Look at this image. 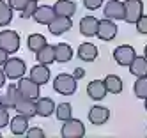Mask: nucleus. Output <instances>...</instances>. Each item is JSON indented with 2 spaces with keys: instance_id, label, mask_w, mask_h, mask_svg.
<instances>
[{
  "instance_id": "obj_1",
  "label": "nucleus",
  "mask_w": 147,
  "mask_h": 138,
  "mask_svg": "<svg viewBox=\"0 0 147 138\" xmlns=\"http://www.w3.org/2000/svg\"><path fill=\"white\" fill-rule=\"evenodd\" d=\"M53 89L55 92L62 94V96H71L76 92V78L73 74H59L53 80Z\"/></svg>"
},
{
  "instance_id": "obj_2",
  "label": "nucleus",
  "mask_w": 147,
  "mask_h": 138,
  "mask_svg": "<svg viewBox=\"0 0 147 138\" xmlns=\"http://www.w3.org/2000/svg\"><path fill=\"white\" fill-rule=\"evenodd\" d=\"M144 14V2L142 0H124V21L126 23H136Z\"/></svg>"
},
{
  "instance_id": "obj_3",
  "label": "nucleus",
  "mask_w": 147,
  "mask_h": 138,
  "mask_svg": "<svg viewBox=\"0 0 147 138\" xmlns=\"http://www.w3.org/2000/svg\"><path fill=\"white\" fill-rule=\"evenodd\" d=\"M27 66H25V60L13 57V59H7V62L4 64V73L9 80H20L25 74Z\"/></svg>"
},
{
  "instance_id": "obj_4",
  "label": "nucleus",
  "mask_w": 147,
  "mask_h": 138,
  "mask_svg": "<svg viewBox=\"0 0 147 138\" xmlns=\"http://www.w3.org/2000/svg\"><path fill=\"white\" fill-rule=\"evenodd\" d=\"M83 135H85V126L78 119H73L71 117L69 120H66L62 124V129H60L62 138H82Z\"/></svg>"
},
{
  "instance_id": "obj_5",
  "label": "nucleus",
  "mask_w": 147,
  "mask_h": 138,
  "mask_svg": "<svg viewBox=\"0 0 147 138\" xmlns=\"http://www.w3.org/2000/svg\"><path fill=\"white\" fill-rule=\"evenodd\" d=\"M135 57H136V51L129 44H122L113 50V60L122 67H129V64L135 60Z\"/></svg>"
},
{
  "instance_id": "obj_6",
  "label": "nucleus",
  "mask_w": 147,
  "mask_h": 138,
  "mask_svg": "<svg viewBox=\"0 0 147 138\" xmlns=\"http://www.w3.org/2000/svg\"><path fill=\"white\" fill-rule=\"evenodd\" d=\"M0 48H4L7 53H16L20 50V36L14 30L0 32Z\"/></svg>"
},
{
  "instance_id": "obj_7",
  "label": "nucleus",
  "mask_w": 147,
  "mask_h": 138,
  "mask_svg": "<svg viewBox=\"0 0 147 138\" xmlns=\"http://www.w3.org/2000/svg\"><path fill=\"white\" fill-rule=\"evenodd\" d=\"M41 85H37L32 78H25V76H22L18 80V90H20V94L22 96H25V98H32V99H37L39 98V89Z\"/></svg>"
},
{
  "instance_id": "obj_8",
  "label": "nucleus",
  "mask_w": 147,
  "mask_h": 138,
  "mask_svg": "<svg viewBox=\"0 0 147 138\" xmlns=\"http://www.w3.org/2000/svg\"><path fill=\"white\" fill-rule=\"evenodd\" d=\"M20 90H18V85H7L5 87V92L0 96V106H4L7 110H14V106L20 99Z\"/></svg>"
},
{
  "instance_id": "obj_9",
  "label": "nucleus",
  "mask_w": 147,
  "mask_h": 138,
  "mask_svg": "<svg viewBox=\"0 0 147 138\" xmlns=\"http://www.w3.org/2000/svg\"><path fill=\"white\" fill-rule=\"evenodd\" d=\"M101 41H112L115 39V36H117V25L113 23V20H99L98 23V34H96Z\"/></svg>"
},
{
  "instance_id": "obj_10",
  "label": "nucleus",
  "mask_w": 147,
  "mask_h": 138,
  "mask_svg": "<svg viewBox=\"0 0 147 138\" xmlns=\"http://www.w3.org/2000/svg\"><path fill=\"white\" fill-rule=\"evenodd\" d=\"M103 14L108 20H124V2H119V0H107Z\"/></svg>"
},
{
  "instance_id": "obj_11",
  "label": "nucleus",
  "mask_w": 147,
  "mask_h": 138,
  "mask_svg": "<svg viewBox=\"0 0 147 138\" xmlns=\"http://www.w3.org/2000/svg\"><path fill=\"white\" fill-rule=\"evenodd\" d=\"M71 27H73L71 18H66V16H55L53 21L48 25V30L51 32V36H62V34H66L67 30H71Z\"/></svg>"
},
{
  "instance_id": "obj_12",
  "label": "nucleus",
  "mask_w": 147,
  "mask_h": 138,
  "mask_svg": "<svg viewBox=\"0 0 147 138\" xmlns=\"http://www.w3.org/2000/svg\"><path fill=\"white\" fill-rule=\"evenodd\" d=\"M108 119H110V110L101 106V104H96L89 110V120L94 126H103Z\"/></svg>"
},
{
  "instance_id": "obj_13",
  "label": "nucleus",
  "mask_w": 147,
  "mask_h": 138,
  "mask_svg": "<svg viewBox=\"0 0 147 138\" xmlns=\"http://www.w3.org/2000/svg\"><path fill=\"white\" fill-rule=\"evenodd\" d=\"M14 110L18 113H22V115H25V117H28V119H30V117L37 115L36 113V99L25 98V96H20V99H18V103L14 106Z\"/></svg>"
},
{
  "instance_id": "obj_14",
  "label": "nucleus",
  "mask_w": 147,
  "mask_h": 138,
  "mask_svg": "<svg viewBox=\"0 0 147 138\" xmlns=\"http://www.w3.org/2000/svg\"><path fill=\"white\" fill-rule=\"evenodd\" d=\"M55 16H57L55 9L50 7V5H37L36 13H34V20L37 21L39 25H50Z\"/></svg>"
},
{
  "instance_id": "obj_15",
  "label": "nucleus",
  "mask_w": 147,
  "mask_h": 138,
  "mask_svg": "<svg viewBox=\"0 0 147 138\" xmlns=\"http://www.w3.org/2000/svg\"><path fill=\"white\" fill-rule=\"evenodd\" d=\"M9 127H11V133L14 136H23V135H27V131H28V117L18 113L16 117H13V119H11Z\"/></svg>"
},
{
  "instance_id": "obj_16",
  "label": "nucleus",
  "mask_w": 147,
  "mask_h": 138,
  "mask_svg": "<svg viewBox=\"0 0 147 138\" xmlns=\"http://www.w3.org/2000/svg\"><path fill=\"white\" fill-rule=\"evenodd\" d=\"M87 94H89L90 99L101 101V99H105V96L108 94V90H107V87H105V81L103 80H92L87 85Z\"/></svg>"
},
{
  "instance_id": "obj_17",
  "label": "nucleus",
  "mask_w": 147,
  "mask_h": 138,
  "mask_svg": "<svg viewBox=\"0 0 147 138\" xmlns=\"http://www.w3.org/2000/svg\"><path fill=\"white\" fill-rule=\"evenodd\" d=\"M55 101L51 98H37L36 99V113L39 117H50L51 113H55Z\"/></svg>"
},
{
  "instance_id": "obj_18",
  "label": "nucleus",
  "mask_w": 147,
  "mask_h": 138,
  "mask_svg": "<svg viewBox=\"0 0 147 138\" xmlns=\"http://www.w3.org/2000/svg\"><path fill=\"white\" fill-rule=\"evenodd\" d=\"M50 67L45 66V64H37V66H34L32 69H30V78H32L37 85H45L50 81Z\"/></svg>"
},
{
  "instance_id": "obj_19",
  "label": "nucleus",
  "mask_w": 147,
  "mask_h": 138,
  "mask_svg": "<svg viewBox=\"0 0 147 138\" xmlns=\"http://www.w3.org/2000/svg\"><path fill=\"white\" fill-rule=\"evenodd\" d=\"M76 55L83 62H94L98 59V48H96V44H92V42H83V44L78 46Z\"/></svg>"
},
{
  "instance_id": "obj_20",
  "label": "nucleus",
  "mask_w": 147,
  "mask_h": 138,
  "mask_svg": "<svg viewBox=\"0 0 147 138\" xmlns=\"http://www.w3.org/2000/svg\"><path fill=\"white\" fill-rule=\"evenodd\" d=\"M98 23H99V20H96L94 16H83L82 21H80V32H82V36L94 37V36L98 34Z\"/></svg>"
},
{
  "instance_id": "obj_21",
  "label": "nucleus",
  "mask_w": 147,
  "mask_h": 138,
  "mask_svg": "<svg viewBox=\"0 0 147 138\" xmlns=\"http://www.w3.org/2000/svg\"><path fill=\"white\" fill-rule=\"evenodd\" d=\"M57 16H66V18H73L76 14V4L73 0H59L53 5Z\"/></svg>"
},
{
  "instance_id": "obj_22",
  "label": "nucleus",
  "mask_w": 147,
  "mask_h": 138,
  "mask_svg": "<svg viewBox=\"0 0 147 138\" xmlns=\"http://www.w3.org/2000/svg\"><path fill=\"white\" fill-rule=\"evenodd\" d=\"M36 60L39 64H45V66L53 64L55 62V46L46 44L45 48H41L39 51H36Z\"/></svg>"
},
{
  "instance_id": "obj_23",
  "label": "nucleus",
  "mask_w": 147,
  "mask_h": 138,
  "mask_svg": "<svg viewBox=\"0 0 147 138\" xmlns=\"http://www.w3.org/2000/svg\"><path fill=\"white\" fill-rule=\"evenodd\" d=\"M71 59H73V48L67 42H59V44H55V62L66 64Z\"/></svg>"
},
{
  "instance_id": "obj_24",
  "label": "nucleus",
  "mask_w": 147,
  "mask_h": 138,
  "mask_svg": "<svg viewBox=\"0 0 147 138\" xmlns=\"http://www.w3.org/2000/svg\"><path fill=\"white\" fill-rule=\"evenodd\" d=\"M129 71H131L133 76H136V78L147 76V57H145V55H144V57H138V55H136L135 60L129 64Z\"/></svg>"
},
{
  "instance_id": "obj_25",
  "label": "nucleus",
  "mask_w": 147,
  "mask_h": 138,
  "mask_svg": "<svg viewBox=\"0 0 147 138\" xmlns=\"http://www.w3.org/2000/svg\"><path fill=\"white\" fill-rule=\"evenodd\" d=\"M103 81H105V87H107V90L110 94H121L122 92V80L117 74H108Z\"/></svg>"
},
{
  "instance_id": "obj_26",
  "label": "nucleus",
  "mask_w": 147,
  "mask_h": 138,
  "mask_svg": "<svg viewBox=\"0 0 147 138\" xmlns=\"http://www.w3.org/2000/svg\"><path fill=\"white\" fill-rule=\"evenodd\" d=\"M48 44V41H46V37L43 36V34H30L28 36V39H27V46H28V50L30 51H39L41 48H45Z\"/></svg>"
},
{
  "instance_id": "obj_27",
  "label": "nucleus",
  "mask_w": 147,
  "mask_h": 138,
  "mask_svg": "<svg viewBox=\"0 0 147 138\" xmlns=\"http://www.w3.org/2000/svg\"><path fill=\"white\" fill-rule=\"evenodd\" d=\"M13 7L9 5V2L0 0V27H5L13 21Z\"/></svg>"
},
{
  "instance_id": "obj_28",
  "label": "nucleus",
  "mask_w": 147,
  "mask_h": 138,
  "mask_svg": "<svg viewBox=\"0 0 147 138\" xmlns=\"http://www.w3.org/2000/svg\"><path fill=\"white\" fill-rule=\"evenodd\" d=\"M55 115H57V119H59L60 122L69 120L71 117H73V108H71V104H69V103H60V104H57Z\"/></svg>"
},
{
  "instance_id": "obj_29",
  "label": "nucleus",
  "mask_w": 147,
  "mask_h": 138,
  "mask_svg": "<svg viewBox=\"0 0 147 138\" xmlns=\"http://www.w3.org/2000/svg\"><path fill=\"white\" fill-rule=\"evenodd\" d=\"M133 92L138 99H145L147 98V76H140L136 78L135 81V87H133Z\"/></svg>"
},
{
  "instance_id": "obj_30",
  "label": "nucleus",
  "mask_w": 147,
  "mask_h": 138,
  "mask_svg": "<svg viewBox=\"0 0 147 138\" xmlns=\"http://www.w3.org/2000/svg\"><path fill=\"white\" fill-rule=\"evenodd\" d=\"M36 9H37V2H36V0H30V2L27 4V7L22 11V18H25V20H28V18H34Z\"/></svg>"
},
{
  "instance_id": "obj_31",
  "label": "nucleus",
  "mask_w": 147,
  "mask_h": 138,
  "mask_svg": "<svg viewBox=\"0 0 147 138\" xmlns=\"http://www.w3.org/2000/svg\"><path fill=\"white\" fill-rule=\"evenodd\" d=\"M135 27H136V32H138V34H147V14H142L140 20L135 23Z\"/></svg>"
},
{
  "instance_id": "obj_32",
  "label": "nucleus",
  "mask_w": 147,
  "mask_h": 138,
  "mask_svg": "<svg viewBox=\"0 0 147 138\" xmlns=\"http://www.w3.org/2000/svg\"><path fill=\"white\" fill-rule=\"evenodd\" d=\"M7 2H9V5H11L14 11H20V13H22L30 0H7Z\"/></svg>"
},
{
  "instance_id": "obj_33",
  "label": "nucleus",
  "mask_w": 147,
  "mask_h": 138,
  "mask_svg": "<svg viewBox=\"0 0 147 138\" xmlns=\"http://www.w3.org/2000/svg\"><path fill=\"white\" fill-rule=\"evenodd\" d=\"M9 122H11V119H9V110L4 108V106H0V129L5 127Z\"/></svg>"
},
{
  "instance_id": "obj_34",
  "label": "nucleus",
  "mask_w": 147,
  "mask_h": 138,
  "mask_svg": "<svg viewBox=\"0 0 147 138\" xmlns=\"http://www.w3.org/2000/svg\"><path fill=\"white\" fill-rule=\"evenodd\" d=\"M27 136L28 138H45V131L41 127H28Z\"/></svg>"
},
{
  "instance_id": "obj_35",
  "label": "nucleus",
  "mask_w": 147,
  "mask_h": 138,
  "mask_svg": "<svg viewBox=\"0 0 147 138\" xmlns=\"http://www.w3.org/2000/svg\"><path fill=\"white\" fill-rule=\"evenodd\" d=\"M101 4H103V0H83V5H85L89 11H96V9H99Z\"/></svg>"
},
{
  "instance_id": "obj_36",
  "label": "nucleus",
  "mask_w": 147,
  "mask_h": 138,
  "mask_svg": "<svg viewBox=\"0 0 147 138\" xmlns=\"http://www.w3.org/2000/svg\"><path fill=\"white\" fill-rule=\"evenodd\" d=\"M7 59H9V53L4 48H0V67H4V64L7 62Z\"/></svg>"
},
{
  "instance_id": "obj_37",
  "label": "nucleus",
  "mask_w": 147,
  "mask_h": 138,
  "mask_svg": "<svg viewBox=\"0 0 147 138\" xmlns=\"http://www.w3.org/2000/svg\"><path fill=\"white\" fill-rule=\"evenodd\" d=\"M73 76H75L76 80H82L83 76H85V69H83V67H76L75 71H73Z\"/></svg>"
},
{
  "instance_id": "obj_38",
  "label": "nucleus",
  "mask_w": 147,
  "mask_h": 138,
  "mask_svg": "<svg viewBox=\"0 0 147 138\" xmlns=\"http://www.w3.org/2000/svg\"><path fill=\"white\" fill-rule=\"evenodd\" d=\"M5 73H4V69H0V89H2L4 87V83H5Z\"/></svg>"
},
{
  "instance_id": "obj_39",
  "label": "nucleus",
  "mask_w": 147,
  "mask_h": 138,
  "mask_svg": "<svg viewBox=\"0 0 147 138\" xmlns=\"http://www.w3.org/2000/svg\"><path fill=\"white\" fill-rule=\"evenodd\" d=\"M144 55L147 57V44H145V50H144Z\"/></svg>"
},
{
  "instance_id": "obj_40",
  "label": "nucleus",
  "mask_w": 147,
  "mask_h": 138,
  "mask_svg": "<svg viewBox=\"0 0 147 138\" xmlns=\"http://www.w3.org/2000/svg\"><path fill=\"white\" fill-rule=\"evenodd\" d=\"M144 101H145V110H147V98H145V99H144Z\"/></svg>"
},
{
  "instance_id": "obj_41",
  "label": "nucleus",
  "mask_w": 147,
  "mask_h": 138,
  "mask_svg": "<svg viewBox=\"0 0 147 138\" xmlns=\"http://www.w3.org/2000/svg\"><path fill=\"white\" fill-rule=\"evenodd\" d=\"M36 2H39V0H36Z\"/></svg>"
},
{
  "instance_id": "obj_42",
  "label": "nucleus",
  "mask_w": 147,
  "mask_h": 138,
  "mask_svg": "<svg viewBox=\"0 0 147 138\" xmlns=\"http://www.w3.org/2000/svg\"><path fill=\"white\" fill-rule=\"evenodd\" d=\"M0 136H2V135H0Z\"/></svg>"
}]
</instances>
